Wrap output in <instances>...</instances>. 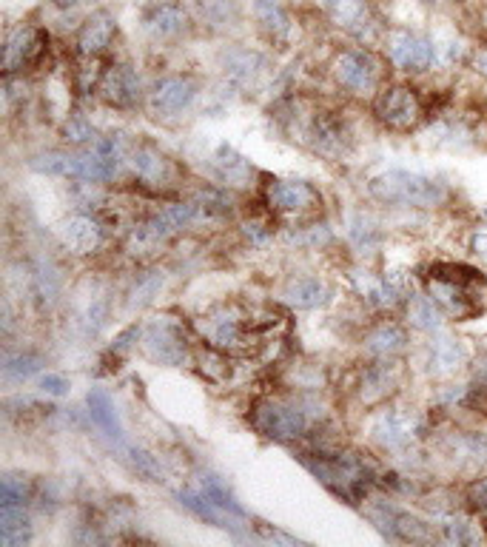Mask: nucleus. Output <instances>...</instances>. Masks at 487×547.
Returning <instances> with one entry per match:
<instances>
[{
  "instance_id": "f257e3e1",
  "label": "nucleus",
  "mask_w": 487,
  "mask_h": 547,
  "mask_svg": "<svg viewBox=\"0 0 487 547\" xmlns=\"http://www.w3.org/2000/svg\"><path fill=\"white\" fill-rule=\"evenodd\" d=\"M425 291L448 317L465 322L487 311V277L462 263H436L425 274Z\"/></svg>"
},
{
  "instance_id": "f03ea898",
  "label": "nucleus",
  "mask_w": 487,
  "mask_h": 547,
  "mask_svg": "<svg viewBox=\"0 0 487 547\" xmlns=\"http://www.w3.org/2000/svg\"><path fill=\"white\" fill-rule=\"evenodd\" d=\"M123 143L112 137H100L92 149L80 151H46L29 160V166L49 177H69L83 183H106L120 169Z\"/></svg>"
},
{
  "instance_id": "7ed1b4c3",
  "label": "nucleus",
  "mask_w": 487,
  "mask_h": 547,
  "mask_svg": "<svg viewBox=\"0 0 487 547\" xmlns=\"http://www.w3.org/2000/svg\"><path fill=\"white\" fill-rule=\"evenodd\" d=\"M368 194L385 203V206L399 208H436L448 203V189L442 183H436L433 177L416 174V171H382L371 177Z\"/></svg>"
},
{
  "instance_id": "20e7f679",
  "label": "nucleus",
  "mask_w": 487,
  "mask_h": 547,
  "mask_svg": "<svg viewBox=\"0 0 487 547\" xmlns=\"http://www.w3.org/2000/svg\"><path fill=\"white\" fill-rule=\"evenodd\" d=\"M302 462L328 491L348 502H359L368 493V485L374 482L371 465L356 453H319L317 459H302Z\"/></svg>"
},
{
  "instance_id": "39448f33",
  "label": "nucleus",
  "mask_w": 487,
  "mask_h": 547,
  "mask_svg": "<svg viewBox=\"0 0 487 547\" xmlns=\"http://www.w3.org/2000/svg\"><path fill=\"white\" fill-rule=\"evenodd\" d=\"M206 342L220 354H248L257 340V322L240 305H220L200 320Z\"/></svg>"
},
{
  "instance_id": "423d86ee",
  "label": "nucleus",
  "mask_w": 487,
  "mask_h": 547,
  "mask_svg": "<svg viewBox=\"0 0 487 547\" xmlns=\"http://www.w3.org/2000/svg\"><path fill=\"white\" fill-rule=\"evenodd\" d=\"M251 425L268 439H277V442H294L302 436L311 434L314 428V416L308 411L305 402L297 399H280L268 397L260 399L254 405V414H251Z\"/></svg>"
},
{
  "instance_id": "0eeeda50",
  "label": "nucleus",
  "mask_w": 487,
  "mask_h": 547,
  "mask_svg": "<svg viewBox=\"0 0 487 547\" xmlns=\"http://www.w3.org/2000/svg\"><path fill=\"white\" fill-rule=\"evenodd\" d=\"M203 211L206 208L200 203H174V206L160 208L157 214H151L143 226L134 228L132 246L143 248V251L163 246V243H169L171 237H177L186 228L194 226L203 217Z\"/></svg>"
},
{
  "instance_id": "6e6552de",
  "label": "nucleus",
  "mask_w": 487,
  "mask_h": 547,
  "mask_svg": "<svg viewBox=\"0 0 487 547\" xmlns=\"http://www.w3.org/2000/svg\"><path fill=\"white\" fill-rule=\"evenodd\" d=\"M425 434V419L408 408H385L371 422V436L385 451H408Z\"/></svg>"
},
{
  "instance_id": "1a4fd4ad",
  "label": "nucleus",
  "mask_w": 487,
  "mask_h": 547,
  "mask_svg": "<svg viewBox=\"0 0 487 547\" xmlns=\"http://www.w3.org/2000/svg\"><path fill=\"white\" fill-rule=\"evenodd\" d=\"M374 114L391 132H411L422 123L425 106L411 86H388L376 95Z\"/></svg>"
},
{
  "instance_id": "9d476101",
  "label": "nucleus",
  "mask_w": 487,
  "mask_h": 547,
  "mask_svg": "<svg viewBox=\"0 0 487 547\" xmlns=\"http://www.w3.org/2000/svg\"><path fill=\"white\" fill-rule=\"evenodd\" d=\"M265 206L277 217H311L322 208V194L305 180H268Z\"/></svg>"
},
{
  "instance_id": "9b49d317",
  "label": "nucleus",
  "mask_w": 487,
  "mask_h": 547,
  "mask_svg": "<svg viewBox=\"0 0 487 547\" xmlns=\"http://www.w3.org/2000/svg\"><path fill=\"white\" fill-rule=\"evenodd\" d=\"M334 77L351 95H374L382 83V63L368 49H348L334 60Z\"/></svg>"
},
{
  "instance_id": "f8f14e48",
  "label": "nucleus",
  "mask_w": 487,
  "mask_h": 547,
  "mask_svg": "<svg viewBox=\"0 0 487 547\" xmlns=\"http://www.w3.org/2000/svg\"><path fill=\"white\" fill-rule=\"evenodd\" d=\"M302 140L325 157H345L354 146L348 123L334 112H311L302 129Z\"/></svg>"
},
{
  "instance_id": "ddd939ff",
  "label": "nucleus",
  "mask_w": 487,
  "mask_h": 547,
  "mask_svg": "<svg viewBox=\"0 0 487 547\" xmlns=\"http://www.w3.org/2000/svg\"><path fill=\"white\" fill-rule=\"evenodd\" d=\"M143 351L157 365H183L188 357L186 331L171 317L154 320L143 334Z\"/></svg>"
},
{
  "instance_id": "4468645a",
  "label": "nucleus",
  "mask_w": 487,
  "mask_h": 547,
  "mask_svg": "<svg viewBox=\"0 0 487 547\" xmlns=\"http://www.w3.org/2000/svg\"><path fill=\"white\" fill-rule=\"evenodd\" d=\"M388 60L402 72H428L439 60V46L425 35H416L408 29H396L388 35Z\"/></svg>"
},
{
  "instance_id": "2eb2a0df",
  "label": "nucleus",
  "mask_w": 487,
  "mask_h": 547,
  "mask_svg": "<svg viewBox=\"0 0 487 547\" xmlns=\"http://www.w3.org/2000/svg\"><path fill=\"white\" fill-rule=\"evenodd\" d=\"M200 95V86L186 75L160 77L149 92V109L157 117H174V114L188 112L194 100Z\"/></svg>"
},
{
  "instance_id": "dca6fc26",
  "label": "nucleus",
  "mask_w": 487,
  "mask_h": 547,
  "mask_svg": "<svg viewBox=\"0 0 487 547\" xmlns=\"http://www.w3.org/2000/svg\"><path fill=\"white\" fill-rule=\"evenodd\" d=\"M468 345L450 334H439L433 337L425 351H422V365L428 377H453L456 371H462L468 365Z\"/></svg>"
},
{
  "instance_id": "f3484780",
  "label": "nucleus",
  "mask_w": 487,
  "mask_h": 547,
  "mask_svg": "<svg viewBox=\"0 0 487 547\" xmlns=\"http://www.w3.org/2000/svg\"><path fill=\"white\" fill-rule=\"evenodd\" d=\"M368 513H371V519L376 522V528L382 530L388 539H394V542H433V539H439L433 533V525L416 519V516L405 513V510H396L391 505H379V508L368 510Z\"/></svg>"
},
{
  "instance_id": "a211bd4d",
  "label": "nucleus",
  "mask_w": 487,
  "mask_h": 547,
  "mask_svg": "<svg viewBox=\"0 0 487 547\" xmlns=\"http://www.w3.org/2000/svg\"><path fill=\"white\" fill-rule=\"evenodd\" d=\"M100 97L117 106V109H132L137 106V100L143 95V86H140V75L134 72L129 63H114L109 66L103 75H100Z\"/></svg>"
},
{
  "instance_id": "6ab92c4d",
  "label": "nucleus",
  "mask_w": 487,
  "mask_h": 547,
  "mask_svg": "<svg viewBox=\"0 0 487 547\" xmlns=\"http://www.w3.org/2000/svg\"><path fill=\"white\" fill-rule=\"evenodd\" d=\"M206 169L217 183H223L228 189H248L251 180H254V166L231 146H217L211 151L206 160Z\"/></svg>"
},
{
  "instance_id": "aec40b11",
  "label": "nucleus",
  "mask_w": 487,
  "mask_h": 547,
  "mask_svg": "<svg viewBox=\"0 0 487 547\" xmlns=\"http://www.w3.org/2000/svg\"><path fill=\"white\" fill-rule=\"evenodd\" d=\"M43 40L46 35L40 32L38 26H20L9 38H6V49H3V69L6 77H12L20 72L23 66L35 63L43 52Z\"/></svg>"
},
{
  "instance_id": "412c9836",
  "label": "nucleus",
  "mask_w": 487,
  "mask_h": 547,
  "mask_svg": "<svg viewBox=\"0 0 487 547\" xmlns=\"http://www.w3.org/2000/svg\"><path fill=\"white\" fill-rule=\"evenodd\" d=\"M57 237L60 243L69 248L72 254H94L97 248L103 246V228L94 217H86V214H72L66 217L60 226H57Z\"/></svg>"
},
{
  "instance_id": "4be33fe9",
  "label": "nucleus",
  "mask_w": 487,
  "mask_h": 547,
  "mask_svg": "<svg viewBox=\"0 0 487 547\" xmlns=\"http://www.w3.org/2000/svg\"><path fill=\"white\" fill-rule=\"evenodd\" d=\"M129 163H132V171L137 174V180H143L149 186H171L174 177H177V166L171 163L163 151L154 149L149 143L137 146L129 154Z\"/></svg>"
},
{
  "instance_id": "5701e85b",
  "label": "nucleus",
  "mask_w": 487,
  "mask_h": 547,
  "mask_svg": "<svg viewBox=\"0 0 487 547\" xmlns=\"http://www.w3.org/2000/svg\"><path fill=\"white\" fill-rule=\"evenodd\" d=\"M251 15L271 43H288L294 38V18L280 0H251Z\"/></svg>"
},
{
  "instance_id": "b1692460",
  "label": "nucleus",
  "mask_w": 487,
  "mask_h": 547,
  "mask_svg": "<svg viewBox=\"0 0 487 547\" xmlns=\"http://www.w3.org/2000/svg\"><path fill=\"white\" fill-rule=\"evenodd\" d=\"M143 29L154 40H174L188 29V15L180 3H157L143 15Z\"/></svg>"
},
{
  "instance_id": "393cba45",
  "label": "nucleus",
  "mask_w": 487,
  "mask_h": 547,
  "mask_svg": "<svg viewBox=\"0 0 487 547\" xmlns=\"http://www.w3.org/2000/svg\"><path fill=\"white\" fill-rule=\"evenodd\" d=\"M114 35H117V20L109 12H94L92 18L86 20L77 32L75 46L83 57L103 55L112 46Z\"/></svg>"
},
{
  "instance_id": "a878e982",
  "label": "nucleus",
  "mask_w": 487,
  "mask_h": 547,
  "mask_svg": "<svg viewBox=\"0 0 487 547\" xmlns=\"http://www.w3.org/2000/svg\"><path fill=\"white\" fill-rule=\"evenodd\" d=\"M399 385V368L394 362L382 359L371 368H365V374L359 379V399L368 402V405H376L382 399H388L396 391Z\"/></svg>"
},
{
  "instance_id": "bb28decb",
  "label": "nucleus",
  "mask_w": 487,
  "mask_h": 547,
  "mask_svg": "<svg viewBox=\"0 0 487 547\" xmlns=\"http://www.w3.org/2000/svg\"><path fill=\"white\" fill-rule=\"evenodd\" d=\"M322 9L337 26H342L351 35H365L371 26V3L368 0H322Z\"/></svg>"
},
{
  "instance_id": "cd10ccee",
  "label": "nucleus",
  "mask_w": 487,
  "mask_h": 547,
  "mask_svg": "<svg viewBox=\"0 0 487 547\" xmlns=\"http://www.w3.org/2000/svg\"><path fill=\"white\" fill-rule=\"evenodd\" d=\"M282 297L288 305L300 308V311H314V308H322L331 300V288L322 283L319 277H300V280H291L285 285Z\"/></svg>"
},
{
  "instance_id": "c85d7f7f",
  "label": "nucleus",
  "mask_w": 487,
  "mask_h": 547,
  "mask_svg": "<svg viewBox=\"0 0 487 547\" xmlns=\"http://www.w3.org/2000/svg\"><path fill=\"white\" fill-rule=\"evenodd\" d=\"M32 542V519L23 505H0V545L23 547Z\"/></svg>"
},
{
  "instance_id": "c756f323",
  "label": "nucleus",
  "mask_w": 487,
  "mask_h": 547,
  "mask_svg": "<svg viewBox=\"0 0 487 547\" xmlns=\"http://www.w3.org/2000/svg\"><path fill=\"white\" fill-rule=\"evenodd\" d=\"M408 348V334L396 322H382L365 337V351L379 359H394Z\"/></svg>"
},
{
  "instance_id": "7c9ffc66",
  "label": "nucleus",
  "mask_w": 487,
  "mask_h": 547,
  "mask_svg": "<svg viewBox=\"0 0 487 547\" xmlns=\"http://www.w3.org/2000/svg\"><path fill=\"white\" fill-rule=\"evenodd\" d=\"M356 294L374 308H394L399 302V285L388 277H374V274H354Z\"/></svg>"
},
{
  "instance_id": "2f4dec72",
  "label": "nucleus",
  "mask_w": 487,
  "mask_h": 547,
  "mask_svg": "<svg viewBox=\"0 0 487 547\" xmlns=\"http://www.w3.org/2000/svg\"><path fill=\"white\" fill-rule=\"evenodd\" d=\"M448 456L459 468H482L487 462V439L479 434H459L448 442Z\"/></svg>"
},
{
  "instance_id": "473e14b6",
  "label": "nucleus",
  "mask_w": 487,
  "mask_h": 547,
  "mask_svg": "<svg viewBox=\"0 0 487 547\" xmlns=\"http://www.w3.org/2000/svg\"><path fill=\"white\" fill-rule=\"evenodd\" d=\"M265 60L257 52H231L225 57V75L231 77L237 86H257V80L263 77Z\"/></svg>"
},
{
  "instance_id": "72a5a7b5",
  "label": "nucleus",
  "mask_w": 487,
  "mask_h": 547,
  "mask_svg": "<svg viewBox=\"0 0 487 547\" xmlns=\"http://www.w3.org/2000/svg\"><path fill=\"white\" fill-rule=\"evenodd\" d=\"M86 402H89V414H92L94 425L114 442H123V425H120L112 397L106 391H92Z\"/></svg>"
},
{
  "instance_id": "f704fd0d",
  "label": "nucleus",
  "mask_w": 487,
  "mask_h": 547,
  "mask_svg": "<svg viewBox=\"0 0 487 547\" xmlns=\"http://www.w3.org/2000/svg\"><path fill=\"white\" fill-rule=\"evenodd\" d=\"M436 530H439V539L448 542V545H473V542H479L476 525L470 522L468 516H462V513H442V516H436Z\"/></svg>"
},
{
  "instance_id": "c9c22d12",
  "label": "nucleus",
  "mask_w": 487,
  "mask_h": 547,
  "mask_svg": "<svg viewBox=\"0 0 487 547\" xmlns=\"http://www.w3.org/2000/svg\"><path fill=\"white\" fill-rule=\"evenodd\" d=\"M408 320H411L413 328H419V331H442V325H445V311L431 300V297H413L408 302Z\"/></svg>"
},
{
  "instance_id": "e433bc0d",
  "label": "nucleus",
  "mask_w": 487,
  "mask_h": 547,
  "mask_svg": "<svg viewBox=\"0 0 487 547\" xmlns=\"http://www.w3.org/2000/svg\"><path fill=\"white\" fill-rule=\"evenodd\" d=\"M43 368V359L32 351H18V354H6L3 357V379L9 385H18V382H26L32 379Z\"/></svg>"
},
{
  "instance_id": "4c0bfd02",
  "label": "nucleus",
  "mask_w": 487,
  "mask_h": 547,
  "mask_svg": "<svg viewBox=\"0 0 487 547\" xmlns=\"http://www.w3.org/2000/svg\"><path fill=\"white\" fill-rule=\"evenodd\" d=\"M200 493L206 496L208 502H214L217 508H223L225 513L245 516V510L237 505V499H234V496H231V491L225 488L223 479H217V476H203V479H200Z\"/></svg>"
},
{
  "instance_id": "58836bf2",
  "label": "nucleus",
  "mask_w": 487,
  "mask_h": 547,
  "mask_svg": "<svg viewBox=\"0 0 487 547\" xmlns=\"http://www.w3.org/2000/svg\"><path fill=\"white\" fill-rule=\"evenodd\" d=\"M160 288H163V274H157V271L137 277V283H134L132 291H129V308H143V305H149V302L160 294Z\"/></svg>"
},
{
  "instance_id": "ea45409f",
  "label": "nucleus",
  "mask_w": 487,
  "mask_h": 547,
  "mask_svg": "<svg viewBox=\"0 0 487 547\" xmlns=\"http://www.w3.org/2000/svg\"><path fill=\"white\" fill-rule=\"evenodd\" d=\"M200 15L211 26H231L237 20V0H200Z\"/></svg>"
},
{
  "instance_id": "a19ab883",
  "label": "nucleus",
  "mask_w": 487,
  "mask_h": 547,
  "mask_svg": "<svg viewBox=\"0 0 487 547\" xmlns=\"http://www.w3.org/2000/svg\"><path fill=\"white\" fill-rule=\"evenodd\" d=\"M180 502L186 505L188 510H194L200 519H208L211 525H217V528H225V510L217 508L214 502H208L203 493H180Z\"/></svg>"
},
{
  "instance_id": "79ce46f5",
  "label": "nucleus",
  "mask_w": 487,
  "mask_h": 547,
  "mask_svg": "<svg viewBox=\"0 0 487 547\" xmlns=\"http://www.w3.org/2000/svg\"><path fill=\"white\" fill-rule=\"evenodd\" d=\"M129 462H132V468L143 479H149V482H163V465L151 456V453L140 451V448H129Z\"/></svg>"
},
{
  "instance_id": "37998d69",
  "label": "nucleus",
  "mask_w": 487,
  "mask_h": 547,
  "mask_svg": "<svg viewBox=\"0 0 487 547\" xmlns=\"http://www.w3.org/2000/svg\"><path fill=\"white\" fill-rule=\"evenodd\" d=\"M63 134H66V140H69V143H75V146H89V149H92L94 143L100 140L92 126H89L86 120H80V117L69 120V123L63 126Z\"/></svg>"
},
{
  "instance_id": "c03bdc74",
  "label": "nucleus",
  "mask_w": 487,
  "mask_h": 547,
  "mask_svg": "<svg viewBox=\"0 0 487 547\" xmlns=\"http://www.w3.org/2000/svg\"><path fill=\"white\" fill-rule=\"evenodd\" d=\"M40 391L49 397H63V394H69V379L60 377V374H46L40 379Z\"/></svg>"
},
{
  "instance_id": "a18cd8bd",
  "label": "nucleus",
  "mask_w": 487,
  "mask_h": 547,
  "mask_svg": "<svg viewBox=\"0 0 487 547\" xmlns=\"http://www.w3.org/2000/svg\"><path fill=\"white\" fill-rule=\"evenodd\" d=\"M468 502L476 510H482V513H487V476H482V479H476V482H470Z\"/></svg>"
},
{
  "instance_id": "49530a36",
  "label": "nucleus",
  "mask_w": 487,
  "mask_h": 547,
  "mask_svg": "<svg viewBox=\"0 0 487 547\" xmlns=\"http://www.w3.org/2000/svg\"><path fill=\"white\" fill-rule=\"evenodd\" d=\"M470 248H473V254H479L482 260H487V228H476L470 234Z\"/></svg>"
},
{
  "instance_id": "de8ad7c7",
  "label": "nucleus",
  "mask_w": 487,
  "mask_h": 547,
  "mask_svg": "<svg viewBox=\"0 0 487 547\" xmlns=\"http://www.w3.org/2000/svg\"><path fill=\"white\" fill-rule=\"evenodd\" d=\"M243 228H245V234H248L254 243H265V240H268V234H271L265 223H245Z\"/></svg>"
},
{
  "instance_id": "09e8293b",
  "label": "nucleus",
  "mask_w": 487,
  "mask_h": 547,
  "mask_svg": "<svg viewBox=\"0 0 487 547\" xmlns=\"http://www.w3.org/2000/svg\"><path fill=\"white\" fill-rule=\"evenodd\" d=\"M476 72H482L487 77V52H479L476 55Z\"/></svg>"
},
{
  "instance_id": "8fccbe9b",
  "label": "nucleus",
  "mask_w": 487,
  "mask_h": 547,
  "mask_svg": "<svg viewBox=\"0 0 487 547\" xmlns=\"http://www.w3.org/2000/svg\"><path fill=\"white\" fill-rule=\"evenodd\" d=\"M57 9H72V6H77V0H52Z\"/></svg>"
},
{
  "instance_id": "3c124183",
  "label": "nucleus",
  "mask_w": 487,
  "mask_h": 547,
  "mask_svg": "<svg viewBox=\"0 0 487 547\" xmlns=\"http://www.w3.org/2000/svg\"><path fill=\"white\" fill-rule=\"evenodd\" d=\"M485 217H487V211H485Z\"/></svg>"
}]
</instances>
